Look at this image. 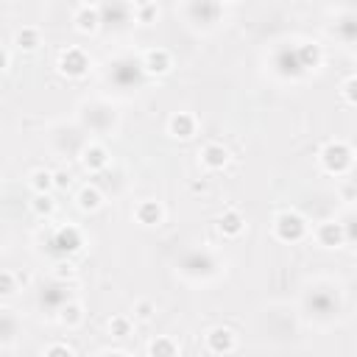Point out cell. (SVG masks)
<instances>
[{"label": "cell", "mask_w": 357, "mask_h": 357, "mask_svg": "<svg viewBox=\"0 0 357 357\" xmlns=\"http://www.w3.org/2000/svg\"><path fill=\"white\" fill-rule=\"evenodd\" d=\"M28 184H31V190H33V192H50V190H53V173H50V170H45V167H39V170H33V173H31Z\"/></svg>", "instance_id": "17"}, {"label": "cell", "mask_w": 357, "mask_h": 357, "mask_svg": "<svg viewBox=\"0 0 357 357\" xmlns=\"http://www.w3.org/2000/svg\"><path fill=\"white\" fill-rule=\"evenodd\" d=\"M81 165H84L89 173H98V170H103V167L109 165V151H106L103 145L92 142V145H86V148L81 151Z\"/></svg>", "instance_id": "9"}, {"label": "cell", "mask_w": 357, "mask_h": 357, "mask_svg": "<svg viewBox=\"0 0 357 357\" xmlns=\"http://www.w3.org/2000/svg\"><path fill=\"white\" fill-rule=\"evenodd\" d=\"M198 156H201V165H204L206 170H223L226 162H229V151H226L220 142H206Z\"/></svg>", "instance_id": "8"}, {"label": "cell", "mask_w": 357, "mask_h": 357, "mask_svg": "<svg viewBox=\"0 0 357 357\" xmlns=\"http://www.w3.org/2000/svg\"><path fill=\"white\" fill-rule=\"evenodd\" d=\"M131 329H134V324H131L128 315H114V318H109V332H112V337H128Z\"/></svg>", "instance_id": "19"}, {"label": "cell", "mask_w": 357, "mask_h": 357, "mask_svg": "<svg viewBox=\"0 0 357 357\" xmlns=\"http://www.w3.org/2000/svg\"><path fill=\"white\" fill-rule=\"evenodd\" d=\"M89 70V56L81 47H67L59 56V73L67 78H84Z\"/></svg>", "instance_id": "3"}, {"label": "cell", "mask_w": 357, "mask_h": 357, "mask_svg": "<svg viewBox=\"0 0 357 357\" xmlns=\"http://www.w3.org/2000/svg\"><path fill=\"white\" fill-rule=\"evenodd\" d=\"M148 354L151 357H173V354H178V343H173L170 337H156V340H151Z\"/></svg>", "instance_id": "18"}, {"label": "cell", "mask_w": 357, "mask_h": 357, "mask_svg": "<svg viewBox=\"0 0 357 357\" xmlns=\"http://www.w3.org/2000/svg\"><path fill=\"white\" fill-rule=\"evenodd\" d=\"M195 128H198V120H195V114H190V112H176V114L170 117V123H167V131H170L176 139H190V137L195 134Z\"/></svg>", "instance_id": "7"}, {"label": "cell", "mask_w": 357, "mask_h": 357, "mask_svg": "<svg viewBox=\"0 0 357 357\" xmlns=\"http://www.w3.org/2000/svg\"><path fill=\"white\" fill-rule=\"evenodd\" d=\"M45 354L47 357L50 354H75V349L70 343H50V346H45Z\"/></svg>", "instance_id": "25"}, {"label": "cell", "mask_w": 357, "mask_h": 357, "mask_svg": "<svg viewBox=\"0 0 357 357\" xmlns=\"http://www.w3.org/2000/svg\"><path fill=\"white\" fill-rule=\"evenodd\" d=\"M273 237L282 243H298L307 237V220L298 212L284 209L273 218Z\"/></svg>", "instance_id": "2"}, {"label": "cell", "mask_w": 357, "mask_h": 357, "mask_svg": "<svg viewBox=\"0 0 357 357\" xmlns=\"http://www.w3.org/2000/svg\"><path fill=\"white\" fill-rule=\"evenodd\" d=\"M206 349L212 354H229V351L237 349V337H234V332L229 326H215L206 335Z\"/></svg>", "instance_id": "4"}, {"label": "cell", "mask_w": 357, "mask_h": 357, "mask_svg": "<svg viewBox=\"0 0 357 357\" xmlns=\"http://www.w3.org/2000/svg\"><path fill=\"white\" fill-rule=\"evenodd\" d=\"M33 212L36 215H50L53 209H56V204H53V198H50V192H36V198H33Z\"/></svg>", "instance_id": "20"}, {"label": "cell", "mask_w": 357, "mask_h": 357, "mask_svg": "<svg viewBox=\"0 0 357 357\" xmlns=\"http://www.w3.org/2000/svg\"><path fill=\"white\" fill-rule=\"evenodd\" d=\"M53 187H70V173H64V170H59V173H53Z\"/></svg>", "instance_id": "27"}, {"label": "cell", "mask_w": 357, "mask_h": 357, "mask_svg": "<svg viewBox=\"0 0 357 357\" xmlns=\"http://www.w3.org/2000/svg\"><path fill=\"white\" fill-rule=\"evenodd\" d=\"M56 245H59V251H64V254H73V251H78L81 245H84V237H81V231L75 229V226H61L59 231H56Z\"/></svg>", "instance_id": "12"}, {"label": "cell", "mask_w": 357, "mask_h": 357, "mask_svg": "<svg viewBox=\"0 0 357 357\" xmlns=\"http://www.w3.org/2000/svg\"><path fill=\"white\" fill-rule=\"evenodd\" d=\"M98 25H100V11H98L95 6L78 8V14H75V31H81V33H95Z\"/></svg>", "instance_id": "13"}, {"label": "cell", "mask_w": 357, "mask_h": 357, "mask_svg": "<svg viewBox=\"0 0 357 357\" xmlns=\"http://www.w3.org/2000/svg\"><path fill=\"white\" fill-rule=\"evenodd\" d=\"M11 293H17V273L0 271V296H11Z\"/></svg>", "instance_id": "23"}, {"label": "cell", "mask_w": 357, "mask_h": 357, "mask_svg": "<svg viewBox=\"0 0 357 357\" xmlns=\"http://www.w3.org/2000/svg\"><path fill=\"white\" fill-rule=\"evenodd\" d=\"M100 204H103V195H100L98 187H84L78 192V206L84 212H95V209H100Z\"/></svg>", "instance_id": "16"}, {"label": "cell", "mask_w": 357, "mask_h": 357, "mask_svg": "<svg viewBox=\"0 0 357 357\" xmlns=\"http://www.w3.org/2000/svg\"><path fill=\"white\" fill-rule=\"evenodd\" d=\"M318 159H321V167H324L326 173H332V176H343V173L351 170L354 151H351L349 142H343V139H332V142H326V145L321 148Z\"/></svg>", "instance_id": "1"}, {"label": "cell", "mask_w": 357, "mask_h": 357, "mask_svg": "<svg viewBox=\"0 0 357 357\" xmlns=\"http://www.w3.org/2000/svg\"><path fill=\"white\" fill-rule=\"evenodd\" d=\"M59 318H61V324H67V326H75V324L81 321V307H78V304H64Z\"/></svg>", "instance_id": "22"}, {"label": "cell", "mask_w": 357, "mask_h": 357, "mask_svg": "<svg viewBox=\"0 0 357 357\" xmlns=\"http://www.w3.org/2000/svg\"><path fill=\"white\" fill-rule=\"evenodd\" d=\"M315 240H318L324 248H337V245L346 243V231H343L340 223L324 220V223H318V229H315Z\"/></svg>", "instance_id": "6"}, {"label": "cell", "mask_w": 357, "mask_h": 357, "mask_svg": "<svg viewBox=\"0 0 357 357\" xmlns=\"http://www.w3.org/2000/svg\"><path fill=\"white\" fill-rule=\"evenodd\" d=\"M354 84H357V81H354V75H349V78H346V84H343V98H346V103H349V106H354V103H357V98H354Z\"/></svg>", "instance_id": "26"}, {"label": "cell", "mask_w": 357, "mask_h": 357, "mask_svg": "<svg viewBox=\"0 0 357 357\" xmlns=\"http://www.w3.org/2000/svg\"><path fill=\"white\" fill-rule=\"evenodd\" d=\"M142 67H145L148 75H167V73L173 70V56H170V50H165V47H153V50L145 53Z\"/></svg>", "instance_id": "5"}, {"label": "cell", "mask_w": 357, "mask_h": 357, "mask_svg": "<svg viewBox=\"0 0 357 357\" xmlns=\"http://www.w3.org/2000/svg\"><path fill=\"white\" fill-rule=\"evenodd\" d=\"M296 61H298V67H318V61H321V47H318L315 42L301 45V47L296 50Z\"/></svg>", "instance_id": "15"}, {"label": "cell", "mask_w": 357, "mask_h": 357, "mask_svg": "<svg viewBox=\"0 0 357 357\" xmlns=\"http://www.w3.org/2000/svg\"><path fill=\"white\" fill-rule=\"evenodd\" d=\"M148 3H153V0H134V8H139V6H148Z\"/></svg>", "instance_id": "29"}, {"label": "cell", "mask_w": 357, "mask_h": 357, "mask_svg": "<svg viewBox=\"0 0 357 357\" xmlns=\"http://www.w3.org/2000/svg\"><path fill=\"white\" fill-rule=\"evenodd\" d=\"M134 14H137V20L139 22H153L156 20V3H148V6H139V8H134Z\"/></svg>", "instance_id": "24"}, {"label": "cell", "mask_w": 357, "mask_h": 357, "mask_svg": "<svg viewBox=\"0 0 357 357\" xmlns=\"http://www.w3.org/2000/svg\"><path fill=\"white\" fill-rule=\"evenodd\" d=\"M134 218L142 226H159L165 220V209H162L159 201H139L137 209H134Z\"/></svg>", "instance_id": "10"}, {"label": "cell", "mask_w": 357, "mask_h": 357, "mask_svg": "<svg viewBox=\"0 0 357 357\" xmlns=\"http://www.w3.org/2000/svg\"><path fill=\"white\" fill-rule=\"evenodd\" d=\"M6 67H8V53L0 47V73H6Z\"/></svg>", "instance_id": "28"}, {"label": "cell", "mask_w": 357, "mask_h": 357, "mask_svg": "<svg viewBox=\"0 0 357 357\" xmlns=\"http://www.w3.org/2000/svg\"><path fill=\"white\" fill-rule=\"evenodd\" d=\"M218 229L223 237H240L243 229H245V218L240 209H226L220 218H218Z\"/></svg>", "instance_id": "11"}, {"label": "cell", "mask_w": 357, "mask_h": 357, "mask_svg": "<svg viewBox=\"0 0 357 357\" xmlns=\"http://www.w3.org/2000/svg\"><path fill=\"white\" fill-rule=\"evenodd\" d=\"M14 45H17L20 50H25V53H33V50L42 45V33H39V28H33V25L20 28L17 36H14Z\"/></svg>", "instance_id": "14"}, {"label": "cell", "mask_w": 357, "mask_h": 357, "mask_svg": "<svg viewBox=\"0 0 357 357\" xmlns=\"http://www.w3.org/2000/svg\"><path fill=\"white\" fill-rule=\"evenodd\" d=\"M153 312H156V307H153V301H148V298H142V301L134 304V318H137V321H151Z\"/></svg>", "instance_id": "21"}, {"label": "cell", "mask_w": 357, "mask_h": 357, "mask_svg": "<svg viewBox=\"0 0 357 357\" xmlns=\"http://www.w3.org/2000/svg\"><path fill=\"white\" fill-rule=\"evenodd\" d=\"M229 3H234V0H229Z\"/></svg>", "instance_id": "30"}]
</instances>
